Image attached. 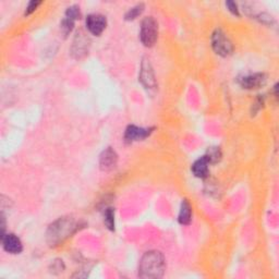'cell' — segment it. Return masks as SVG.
Here are the masks:
<instances>
[{"mask_svg": "<svg viewBox=\"0 0 279 279\" xmlns=\"http://www.w3.org/2000/svg\"><path fill=\"white\" fill-rule=\"evenodd\" d=\"M143 10H144V6H143L142 4L137 5V6L133 7V8H131L129 11L127 12L126 20H134V19H137L140 16V14L143 12Z\"/></svg>", "mask_w": 279, "mask_h": 279, "instance_id": "obj_14", "label": "cell"}, {"mask_svg": "<svg viewBox=\"0 0 279 279\" xmlns=\"http://www.w3.org/2000/svg\"><path fill=\"white\" fill-rule=\"evenodd\" d=\"M166 269L164 255L158 251H149L142 256L139 265L141 278H161Z\"/></svg>", "mask_w": 279, "mask_h": 279, "instance_id": "obj_1", "label": "cell"}, {"mask_svg": "<svg viewBox=\"0 0 279 279\" xmlns=\"http://www.w3.org/2000/svg\"><path fill=\"white\" fill-rule=\"evenodd\" d=\"M267 78L264 73H254L246 75L240 80V84L243 88L246 89H253V88H260L263 85L266 84Z\"/></svg>", "mask_w": 279, "mask_h": 279, "instance_id": "obj_8", "label": "cell"}, {"mask_svg": "<svg viewBox=\"0 0 279 279\" xmlns=\"http://www.w3.org/2000/svg\"><path fill=\"white\" fill-rule=\"evenodd\" d=\"M117 162H118V156L116 152L111 147H108L107 149H105L103 154L101 155L100 166L103 170L108 171L116 167Z\"/></svg>", "mask_w": 279, "mask_h": 279, "instance_id": "obj_10", "label": "cell"}, {"mask_svg": "<svg viewBox=\"0 0 279 279\" xmlns=\"http://www.w3.org/2000/svg\"><path fill=\"white\" fill-rule=\"evenodd\" d=\"M191 217H192V208H191L190 203L187 200H183L182 203H181L178 221L181 225H189L191 223Z\"/></svg>", "mask_w": 279, "mask_h": 279, "instance_id": "obj_13", "label": "cell"}, {"mask_svg": "<svg viewBox=\"0 0 279 279\" xmlns=\"http://www.w3.org/2000/svg\"><path fill=\"white\" fill-rule=\"evenodd\" d=\"M88 50V40L84 36V34H78L75 36V40L73 42L72 52L77 55V58H81L83 55L86 54Z\"/></svg>", "mask_w": 279, "mask_h": 279, "instance_id": "obj_12", "label": "cell"}, {"mask_svg": "<svg viewBox=\"0 0 279 279\" xmlns=\"http://www.w3.org/2000/svg\"><path fill=\"white\" fill-rule=\"evenodd\" d=\"M140 81L145 88L153 89L156 87V79L155 74L153 71V68L149 64V60L144 59L141 65V70H140Z\"/></svg>", "mask_w": 279, "mask_h": 279, "instance_id": "obj_6", "label": "cell"}, {"mask_svg": "<svg viewBox=\"0 0 279 279\" xmlns=\"http://www.w3.org/2000/svg\"><path fill=\"white\" fill-rule=\"evenodd\" d=\"M153 129H148V128H140L137 126H129L128 129L126 130L125 139L127 142H135V141H141L147 138L148 135L152 133Z\"/></svg>", "mask_w": 279, "mask_h": 279, "instance_id": "obj_9", "label": "cell"}, {"mask_svg": "<svg viewBox=\"0 0 279 279\" xmlns=\"http://www.w3.org/2000/svg\"><path fill=\"white\" fill-rule=\"evenodd\" d=\"M105 224L110 230L115 229V214L112 208H107L106 213H105Z\"/></svg>", "mask_w": 279, "mask_h": 279, "instance_id": "obj_15", "label": "cell"}, {"mask_svg": "<svg viewBox=\"0 0 279 279\" xmlns=\"http://www.w3.org/2000/svg\"><path fill=\"white\" fill-rule=\"evenodd\" d=\"M107 26V20L102 14L94 13L89 14L86 18V28L90 34L100 36Z\"/></svg>", "mask_w": 279, "mask_h": 279, "instance_id": "obj_5", "label": "cell"}, {"mask_svg": "<svg viewBox=\"0 0 279 279\" xmlns=\"http://www.w3.org/2000/svg\"><path fill=\"white\" fill-rule=\"evenodd\" d=\"M66 18L70 19L72 21H75L80 18V8L78 6H72L70 8H68L66 12Z\"/></svg>", "mask_w": 279, "mask_h": 279, "instance_id": "obj_16", "label": "cell"}, {"mask_svg": "<svg viewBox=\"0 0 279 279\" xmlns=\"http://www.w3.org/2000/svg\"><path fill=\"white\" fill-rule=\"evenodd\" d=\"M209 164H210V162L206 155L199 158V160L192 165V168H191L192 172L194 173V176L198 178H201V179L206 178L208 176V165Z\"/></svg>", "mask_w": 279, "mask_h": 279, "instance_id": "obj_11", "label": "cell"}, {"mask_svg": "<svg viewBox=\"0 0 279 279\" xmlns=\"http://www.w3.org/2000/svg\"><path fill=\"white\" fill-rule=\"evenodd\" d=\"M41 5L40 2H31L28 4V6L26 7V10H25V16H28V14H31L37 7H39Z\"/></svg>", "mask_w": 279, "mask_h": 279, "instance_id": "obj_19", "label": "cell"}, {"mask_svg": "<svg viewBox=\"0 0 279 279\" xmlns=\"http://www.w3.org/2000/svg\"><path fill=\"white\" fill-rule=\"evenodd\" d=\"M3 241V246L6 252L11 253V254H19L23 250V245L19 237H17L13 233H7V235H3L2 237Z\"/></svg>", "mask_w": 279, "mask_h": 279, "instance_id": "obj_7", "label": "cell"}, {"mask_svg": "<svg viewBox=\"0 0 279 279\" xmlns=\"http://www.w3.org/2000/svg\"><path fill=\"white\" fill-rule=\"evenodd\" d=\"M75 228V224L72 220L69 218H60L57 222H55L47 231V239L50 245H55L63 241L67 237L71 235L72 231Z\"/></svg>", "mask_w": 279, "mask_h": 279, "instance_id": "obj_2", "label": "cell"}, {"mask_svg": "<svg viewBox=\"0 0 279 279\" xmlns=\"http://www.w3.org/2000/svg\"><path fill=\"white\" fill-rule=\"evenodd\" d=\"M73 26H74V21L68 19V18H65L63 23H61V29L65 35H68L69 33L72 32L73 29Z\"/></svg>", "mask_w": 279, "mask_h": 279, "instance_id": "obj_17", "label": "cell"}, {"mask_svg": "<svg viewBox=\"0 0 279 279\" xmlns=\"http://www.w3.org/2000/svg\"><path fill=\"white\" fill-rule=\"evenodd\" d=\"M226 6L228 7V9L229 11L232 13V14H235V16H240L239 14V9H238V6L236 3H233V2H227L226 3Z\"/></svg>", "mask_w": 279, "mask_h": 279, "instance_id": "obj_18", "label": "cell"}, {"mask_svg": "<svg viewBox=\"0 0 279 279\" xmlns=\"http://www.w3.org/2000/svg\"><path fill=\"white\" fill-rule=\"evenodd\" d=\"M212 47L216 54L222 57H227L233 51L231 41L220 28H217L212 35Z\"/></svg>", "mask_w": 279, "mask_h": 279, "instance_id": "obj_4", "label": "cell"}, {"mask_svg": "<svg viewBox=\"0 0 279 279\" xmlns=\"http://www.w3.org/2000/svg\"><path fill=\"white\" fill-rule=\"evenodd\" d=\"M158 37V24L154 18L148 17L142 21L140 39L142 44L146 47H152L155 45Z\"/></svg>", "mask_w": 279, "mask_h": 279, "instance_id": "obj_3", "label": "cell"}]
</instances>
